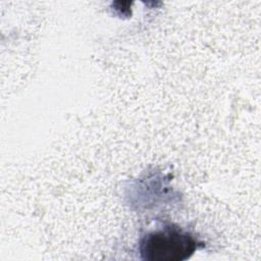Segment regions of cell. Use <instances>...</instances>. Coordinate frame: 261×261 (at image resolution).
I'll use <instances>...</instances> for the list:
<instances>
[{"mask_svg": "<svg viewBox=\"0 0 261 261\" xmlns=\"http://www.w3.org/2000/svg\"><path fill=\"white\" fill-rule=\"evenodd\" d=\"M196 249L193 237L176 228L150 232L140 246L143 258L150 261H181L189 258Z\"/></svg>", "mask_w": 261, "mask_h": 261, "instance_id": "1", "label": "cell"}]
</instances>
